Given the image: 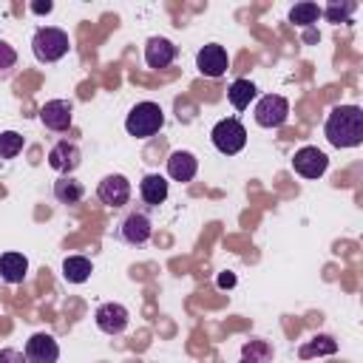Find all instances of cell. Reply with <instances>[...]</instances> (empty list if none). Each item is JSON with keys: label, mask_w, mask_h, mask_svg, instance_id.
I'll return each instance as SVG.
<instances>
[{"label": "cell", "mask_w": 363, "mask_h": 363, "mask_svg": "<svg viewBox=\"0 0 363 363\" xmlns=\"http://www.w3.org/2000/svg\"><path fill=\"white\" fill-rule=\"evenodd\" d=\"M96 196H99V201L108 204V207H122V204H128V199H130V182H128L122 173H111V176H105V179L99 182Z\"/></svg>", "instance_id": "obj_13"}, {"label": "cell", "mask_w": 363, "mask_h": 363, "mask_svg": "<svg viewBox=\"0 0 363 363\" xmlns=\"http://www.w3.org/2000/svg\"><path fill=\"white\" fill-rule=\"evenodd\" d=\"M14 68H17V51L6 40H0V79H9Z\"/></svg>", "instance_id": "obj_26"}, {"label": "cell", "mask_w": 363, "mask_h": 363, "mask_svg": "<svg viewBox=\"0 0 363 363\" xmlns=\"http://www.w3.org/2000/svg\"><path fill=\"white\" fill-rule=\"evenodd\" d=\"M210 139H213V147H216L218 153L235 156V153L244 150V145H247V128H244L235 116H230V119H221V122L213 125Z\"/></svg>", "instance_id": "obj_4"}, {"label": "cell", "mask_w": 363, "mask_h": 363, "mask_svg": "<svg viewBox=\"0 0 363 363\" xmlns=\"http://www.w3.org/2000/svg\"><path fill=\"white\" fill-rule=\"evenodd\" d=\"M272 360V349L267 340L261 337H252L250 343H244L241 349V363H269Z\"/></svg>", "instance_id": "obj_21"}, {"label": "cell", "mask_w": 363, "mask_h": 363, "mask_svg": "<svg viewBox=\"0 0 363 363\" xmlns=\"http://www.w3.org/2000/svg\"><path fill=\"white\" fill-rule=\"evenodd\" d=\"M82 196H85V187L74 176H62V179L54 182V199L60 204H77Z\"/></svg>", "instance_id": "obj_20"}, {"label": "cell", "mask_w": 363, "mask_h": 363, "mask_svg": "<svg viewBox=\"0 0 363 363\" xmlns=\"http://www.w3.org/2000/svg\"><path fill=\"white\" fill-rule=\"evenodd\" d=\"M318 17H320L318 3H295V6L289 9V23H292V26H301V28L318 23Z\"/></svg>", "instance_id": "obj_22"}, {"label": "cell", "mask_w": 363, "mask_h": 363, "mask_svg": "<svg viewBox=\"0 0 363 363\" xmlns=\"http://www.w3.org/2000/svg\"><path fill=\"white\" fill-rule=\"evenodd\" d=\"M150 235H153V221H150V216L145 210L128 213L116 227V238L122 244H128V247H145L150 241Z\"/></svg>", "instance_id": "obj_5"}, {"label": "cell", "mask_w": 363, "mask_h": 363, "mask_svg": "<svg viewBox=\"0 0 363 363\" xmlns=\"http://www.w3.org/2000/svg\"><path fill=\"white\" fill-rule=\"evenodd\" d=\"M28 272V258L23 252H3L0 255V278L6 284H23Z\"/></svg>", "instance_id": "obj_17"}, {"label": "cell", "mask_w": 363, "mask_h": 363, "mask_svg": "<svg viewBox=\"0 0 363 363\" xmlns=\"http://www.w3.org/2000/svg\"><path fill=\"white\" fill-rule=\"evenodd\" d=\"M0 363H28V360L17 349H0Z\"/></svg>", "instance_id": "obj_27"}, {"label": "cell", "mask_w": 363, "mask_h": 363, "mask_svg": "<svg viewBox=\"0 0 363 363\" xmlns=\"http://www.w3.org/2000/svg\"><path fill=\"white\" fill-rule=\"evenodd\" d=\"M40 122L54 130V133H62L71 128L74 122V105L68 99H48L43 108H40Z\"/></svg>", "instance_id": "obj_9"}, {"label": "cell", "mask_w": 363, "mask_h": 363, "mask_svg": "<svg viewBox=\"0 0 363 363\" xmlns=\"http://www.w3.org/2000/svg\"><path fill=\"white\" fill-rule=\"evenodd\" d=\"M326 142L337 150L357 147L363 142V111L357 105H335L323 125Z\"/></svg>", "instance_id": "obj_1"}, {"label": "cell", "mask_w": 363, "mask_h": 363, "mask_svg": "<svg viewBox=\"0 0 363 363\" xmlns=\"http://www.w3.org/2000/svg\"><path fill=\"white\" fill-rule=\"evenodd\" d=\"M289 119V102L281 94H264L255 105V122L261 128H281Z\"/></svg>", "instance_id": "obj_6"}, {"label": "cell", "mask_w": 363, "mask_h": 363, "mask_svg": "<svg viewBox=\"0 0 363 363\" xmlns=\"http://www.w3.org/2000/svg\"><path fill=\"white\" fill-rule=\"evenodd\" d=\"M79 162H82V153H79V147H77L74 142H68V139L57 142V145L48 150V167L57 170V173H62V176H71V173L79 167Z\"/></svg>", "instance_id": "obj_12"}, {"label": "cell", "mask_w": 363, "mask_h": 363, "mask_svg": "<svg viewBox=\"0 0 363 363\" xmlns=\"http://www.w3.org/2000/svg\"><path fill=\"white\" fill-rule=\"evenodd\" d=\"M337 352V343H335V337H329V335H315L309 343H303L301 346V357L306 360V357H315V354H335Z\"/></svg>", "instance_id": "obj_23"}, {"label": "cell", "mask_w": 363, "mask_h": 363, "mask_svg": "<svg viewBox=\"0 0 363 363\" xmlns=\"http://www.w3.org/2000/svg\"><path fill=\"white\" fill-rule=\"evenodd\" d=\"M199 170V159L190 153V150H173L170 159H167V173L173 182H193Z\"/></svg>", "instance_id": "obj_15"}, {"label": "cell", "mask_w": 363, "mask_h": 363, "mask_svg": "<svg viewBox=\"0 0 363 363\" xmlns=\"http://www.w3.org/2000/svg\"><path fill=\"white\" fill-rule=\"evenodd\" d=\"M94 320H96V329L99 332H105V335H122L128 329V323H130V312L122 303L108 301V303H102L94 312Z\"/></svg>", "instance_id": "obj_8"}, {"label": "cell", "mask_w": 363, "mask_h": 363, "mask_svg": "<svg viewBox=\"0 0 363 363\" xmlns=\"http://www.w3.org/2000/svg\"><path fill=\"white\" fill-rule=\"evenodd\" d=\"M51 9H54L51 0H45V3H31V11H34V14H48Z\"/></svg>", "instance_id": "obj_29"}, {"label": "cell", "mask_w": 363, "mask_h": 363, "mask_svg": "<svg viewBox=\"0 0 363 363\" xmlns=\"http://www.w3.org/2000/svg\"><path fill=\"white\" fill-rule=\"evenodd\" d=\"M176 54H179V48L167 37H150L145 45V62H147V68H156V71L167 68L176 60Z\"/></svg>", "instance_id": "obj_14"}, {"label": "cell", "mask_w": 363, "mask_h": 363, "mask_svg": "<svg viewBox=\"0 0 363 363\" xmlns=\"http://www.w3.org/2000/svg\"><path fill=\"white\" fill-rule=\"evenodd\" d=\"M68 48H71L68 34L62 28H54V26H43L31 37V51L40 62H57L68 54Z\"/></svg>", "instance_id": "obj_3"}, {"label": "cell", "mask_w": 363, "mask_h": 363, "mask_svg": "<svg viewBox=\"0 0 363 363\" xmlns=\"http://www.w3.org/2000/svg\"><path fill=\"white\" fill-rule=\"evenodd\" d=\"M227 51H224V45H218V43H210V45H204V48H199V54H196V68L204 74V77H210V79H218V77H224L227 74Z\"/></svg>", "instance_id": "obj_10"}, {"label": "cell", "mask_w": 363, "mask_h": 363, "mask_svg": "<svg viewBox=\"0 0 363 363\" xmlns=\"http://www.w3.org/2000/svg\"><path fill=\"white\" fill-rule=\"evenodd\" d=\"M216 284H218L221 289H230V286H235V275H233V272H221Z\"/></svg>", "instance_id": "obj_28"}, {"label": "cell", "mask_w": 363, "mask_h": 363, "mask_svg": "<svg viewBox=\"0 0 363 363\" xmlns=\"http://www.w3.org/2000/svg\"><path fill=\"white\" fill-rule=\"evenodd\" d=\"M292 167H295V173H301L303 179H318V176L326 173V167H329V156H326L323 150H318L315 145H303L301 150H295V156H292Z\"/></svg>", "instance_id": "obj_7"}, {"label": "cell", "mask_w": 363, "mask_h": 363, "mask_svg": "<svg viewBox=\"0 0 363 363\" xmlns=\"http://www.w3.org/2000/svg\"><path fill=\"white\" fill-rule=\"evenodd\" d=\"M23 145H26L23 133H17V130H3V133H0V159H14V156L23 150Z\"/></svg>", "instance_id": "obj_25"}, {"label": "cell", "mask_w": 363, "mask_h": 363, "mask_svg": "<svg viewBox=\"0 0 363 363\" xmlns=\"http://www.w3.org/2000/svg\"><path fill=\"white\" fill-rule=\"evenodd\" d=\"M255 94H258V88H255L250 79H235V82L227 88V99H230V105H233L235 111H247L250 102L255 99Z\"/></svg>", "instance_id": "obj_19"}, {"label": "cell", "mask_w": 363, "mask_h": 363, "mask_svg": "<svg viewBox=\"0 0 363 363\" xmlns=\"http://www.w3.org/2000/svg\"><path fill=\"white\" fill-rule=\"evenodd\" d=\"M354 9H357V3H352V0H343V3H337V0H332L320 14L329 20V23H335V26H340V23H349L352 20V14H354Z\"/></svg>", "instance_id": "obj_24"}, {"label": "cell", "mask_w": 363, "mask_h": 363, "mask_svg": "<svg viewBox=\"0 0 363 363\" xmlns=\"http://www.w3.org/2000/svg\"><path fill=\"white\" fill-rule=\"evenodd\" d=\"M162 125H164V111L159 102H136L125 119V130L136 139H147L159 133Z\"/></svg>", "instance_id": "obj_2"}, {"label": "cell", "mask_w": 363, "mask_h": 363, "mask_svg": "<svg viewBox=\"0 0 363 363\" xmlns=\"http://www.w3.org/2000/svg\"><path fill=\"white\" fill-rule=\"evenodd\" d=\"M26 360L28 363H57L60 360V343L48 332H37L26 340Z\"/></svg>", "instance_id": "obj_11"}, {"label": "cell", "mask_w": 363, "mask_h": 363, "mask_svg": "<svg viewBox=\"0 0 363 363\" xmlns=\"http://www.w3.org/2000/svg\"><path fill=\"white\" fill-rule=\"evenodd\" d=\"M139 196H142V201L147 207L164 204V199H167V179L162 173H147L142 179V184H139Z\"/></svg>", "instance_id": "obj_16"}, {"label": "cell", "mask_w": 363, "mask_h": 363, "mask_svg": "<svg viewBox=\"0 0 363 363\" xmlns=\"http://www.w3.org/2000/svg\"><path fill=\"white\" fill-rule=\"evenodd\" d=\"M91 269L94 267H91V261L85 255H68L62 261V278L68 284H85L91 278Z\"/></svg>", "instance_id": "obj_18"}]
</instances>
